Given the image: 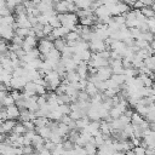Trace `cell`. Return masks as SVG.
<instances>
[{"label":"cell","instance_id":"cell-1","mask_svg":"<svg viewBox=\"0 0 155 155\" xmlns=\"http://www.w3.org/2000/svg\"><path fill=\"white\" fill-rule=\"evenodd\" d=\"M6 114H7V120H15V119H18L21 116V110L15 104V105L6 108Z\"/></svg>","mask_w":155,"mask_h":155}]
</instances>
